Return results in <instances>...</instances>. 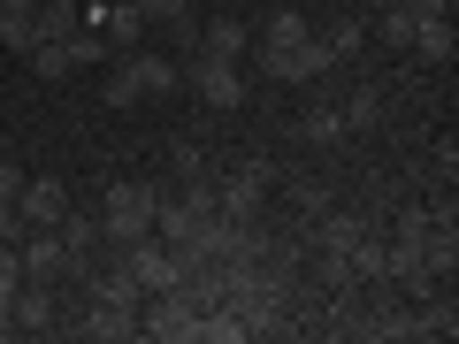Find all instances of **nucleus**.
<instances>
[{
  "label": "nucleus",
  "mask_w": 459,
  "mask_h": 344,
  "mask_svg": "<svg viewBox=\"0 0 459 344\" xmlns=\"http://www.w3.org/2000/svg\"><path fill=\"white\" fill-rule=\"evenodd\" d=\"M100 62H115V47L92 31V23H77V31H69V69H100Z\"/></svg>",
  "instance_id": "17"
},
{
  "label": "nucleus",
  "mask_w": 459,
  "mask_h": 344,
  "mask_svg": "<svg viewBox=\"0 0 459 344\" xmlns=\"http://www.w3.org/2000/svg\"><path fill=\"white\" fill-rule=\"evenodd\" d=\"M337 115H344V131H376L383 123V84H352Z\"/></svg>",
  "instance_id": "14"
},
{
  "label": "nucleus",
  "mask_w": 459,
  "mask_h": 344,
  "mask_svg": "<svg viewBox=\"0 0 459 344\" xmlns=\"http://www.w3.org/2000/svg\"><path fill=\"white\" fill-rule=\"evenodd\" d=\"M16 237H23V207H16V199H0V245H16Z\"/></svg>",
  "instance_id": "22"
},
{
  "label": "nucleus",
  "mask_w": 459,
  "mask_h": 344,
  "mask_svg": "<svg viewBox=\"0 0 459 344\" xmlns=\"http://www.w3.org/2000/svg\"><path fill=\"white\" fill-rule=\"evenodd\" d=\"M184 84L199 92V108H246V69L238 62H214V54H192V69H184Z\"/></svg>",
  "instance_id": "3"
},
{
  "label": "nucleus",
  "mask_w": 459,
  "mask_h": 344,
  "mask_svg": "<svg viewBox=\"0 0 459 344\" xmlns=\"http://www.w3.org/2000/svg\"><path fill=\"white\" fill-rule=\"evenodd\" d=\"M131 69H138V84H146V99H161V92L184 84V69L169 62V54H146V47H131Z\"/></svg>",
  "instance_id": "12"
},
{
  "label": "nucleus",
  "mask_w": 459,
  "mask_h": 344,
  "mask_svg": "<svg viewBox=\"0 0 459 344\" xmlns=\"http://www.w3.org/2000/svg\"><path fill=\"white\" fill-rule=\"evenodd\" d=\"M69 329H77V337H92V344H123V337H138V306H108V298H92Z\"/></svg>",
  "instance_id": "5"
},
{
  "label": "nucleus",
  "mask_w": 459,
  "mask_h": 344,
  "mask_svg": "<svg viewBox=\"0 0 459 344\" xmlns=\"http://www.w3.org/2000/svg\"><path fill=\"white\" fill-rule=\"evenodd\" d=\"M413 23H421V16H413L406 0H383L376 16H368V39H383L391 54H406V47H413Z\"/></svg>",
  "instance_id": "9"
},
{
  "label": "nucleus",
  "mask_w": 459,
  "mask_h": 344,
  "mask_svg": "<svg viewBox=\"0 0 459 344\" xmlns=\"http://www.w3.org/2000/svg\"><path fill=\"white\" fill-rule=\"evenodd\" d=\"M84 291L108 298V306H146V291H138V276H131L123 261H115V268H92V276H84Z\"/></svg>",
  "instance_id": "10"
},
{
  "label": "nucleus",
  "mask_w": 459,
  "mask_h": 344,
  "mask_svg": "<svg viewBox=\"0 0 459 344\" xmlns=\"http://www.w3.org/2000/svg\"><path fill=\"white\" fill-rule=\"evenodd\" d=\"M406 54H421L429 69H452V54H459L452 16H421V23H413V47H406Z\"/></svg>",
  "instance_id": "8"
},
{
  "label": "nucleus",
  "mask_w": 459,
  "mask_h": 344,
  "mask_svg": "<svg viewBox=\"0 0 459 344\" xmlns=\"http://www.w3.org/2000/svg\"><path fill=\"white\" fill-rule=\"evenodd\" d=\"M299 138H307V146H337V138H344V115L322 99V108H307V115H299Z\"/></svg>",
  "instance_id": "16"
},
{
  "label": "nucleus",
  "mask_w": 459,
  "mask_h": 344,
  "mask_svg": "<svg viewBox=\"0 0 459 344\" xmlns=\"http://www.w3.org/2000/svg\"><path fill=\"white\" fill-rule=\"evenodd\" d=\"M322 39H329V62H352V54L368 47V23H329Z\"/></svg>",
  "instance_id": "20"
},
{
  "label": "nucleus",
  "mask_w": 459,
  "mask_h": 344,
  "mask_svg": "<svg viewBox=\"0 0 459 344\" xmlns=\"http://www.w3.org/2000/svg\"><path fill=\"white\" fill-rule=\"evenodd\" d=\"M77 23H84L77 0H39V39H69Z\"/></svg>",
  "instance_id": "18"
},
{
  "label": "nucleus",
  "mask_w": 459,
  "mask_h": 344,
  "mask_svg": "<svg viewBox=\"0 0 459 344\" xmlns=\"http://www.w3.org/2000/svg\"><path fill=\"white\" fill-rule=\"evenodd\" d=\"M16 291H23V261L16 245H0V306H16Z\"/></svg>",
  "instance_id": "21"
},
{
  "label": "nucleus",
  "mask_w": 459,
  "mask_h": 344,
  "mask_svg": "<svg viewBox=\"0 0 459 344\" xmlns=\"http://www.w3.org/2000/svg\"><path fill=\"white\" fill-rule=\"evenodd\" d=\"M246 47H253V31L230 23V16H214L207 31H199V54H214V62H246Z\"/></svg>",
  "instance_id": "11"
},
{
  "label": "nucleus",
  "mask_w": 459,
  "mask_h": 344,
  "mask_svg": "<svg viewBox=\"0 0 459 344\" xmlns=\"http://www.w3.org/2000/svg\"><path fill=\"white\" fill-rule=\"evenodd\" d=\"M23 62H31L39 77H69V39H39V47L23 54Z\"/></svg>",
  "instance_id": "19"
},
{
  "label": "nucleus",
  "mask_w": 459,
  "mask_h": 344,
  "mask_svg": "<svg viewBox=\"0 0 459 344\" xmlns=\"http://www.w3.org/2000/svg\"><path fill=\"white\" fill-rule=\"evenodd\" d=\"M153 214H161V192L153 184H108V199H100V237L108 245H138V237H153Z\"/></svg>",
  "instance_id": "1"
},
{
  "label": "nucleus",
  "mask_w": 459,
  "mask_h": 344,
  "mask_svg": "<svg viewBox=\"0 0 459 344\" xmlns=\"http://www.w3.org/2000/svg\"><path fill=\"white\" fill-rule=\"evenodd\" d=\"M16 207H23V229H54L69 214V192L54 176H23V192H16Z\"/></svg>",
  "instance_id": "6"
},
{
  "label": "nucleus",
  "mask_w": 459,
  "mask_h": 344,
  "mask_svg": "<svg viewBox=\"0 0 459 344\" xmlns=\"http://www.w3.org/2000/svg\"><path fill=\"white\" fill-rule=\"evenodd\" d=\"M253 337V322L238 306H230V298H207V306H199V329H192V344H246Z\"/></svg>",
  "instance_id": "7"
},
{
  "label": "nucleus",
  "mask_w": 459,
  "mask_h": 344,
  "mask_svg": "<svg viewBox=\"0 0 459 344\" xmlns=\"http://www.w3.org/2000/svg\"><path fill=\"white\" fill-rule=\"evenodd\" d=\"M192 329H199V298L184 291H153L146 306H138V337H161V344H192Z\"/></svg>",
  "instance_id": "2"
},
{
  "label": "nucleus",
  "mask_w": 459,
  "mask_h": 344,
  "mask_svg": "<svg viewBox=\"0 0 459 344\" xmlns=\"http://www.w3.org/2000/svg\"><path fill=\"white\" fill-rule=\"evenodd\" d=\"M16 192H23V168H16V161H0V199H16Z\"/></svg>",
  "instance_id": "23"
},
{
  "label": "nucleus",
  "mask_w": 459,
  "mask_h": 344,
  "mask_svg": "<svg viewBox=\"0 0 459 344\" xmlns=\"http://www.w3.org/2000/svg\"><path fill=\"white\" fill-rule=\"evenodd\" d=\"M413 16H452V0H406Z\"/></svg>",
  "instance_id": "24"
},
{
  "label": "nucleus",
  "mask_w": 459,
  "mask_h": 344,
  "mask_svg": "<svg viewBox=\"0 0 459 344\" xmlns=\"http://www.w3.org/2000/svg\"><path fill=\"white\" fill-rule=\"evenodd\" d=\"M8 314H16V329H23V337H31V329H54V283H23Z\"/></svg>",
  "instance_id": "13"
},
{
  "label": "nucleus",
  "mask_w": 459,
  "mask_h": 344,
  "mask_svg": "<svg viewBox=\"0 0 459 344\" xmlns=\"http://www.w3.org/2000/svg\"><path fill=\"white\" fill-rule=\"evenodd\" d=\"M100 92H108V108H138V99H146V84H138L131 54H115V62H108V84H100Z\"/></svg>",
  "instance_id": "15"
},
{
  "label": "nucleus",
  "mask_w": 459,
  "mask_h": 344,
  "mask_svg": "<svg viewBox=\"0 0 459 344\" xmlns=\"http://www.w3.org/2000/svg\"><path fill=\"white\" fill-rule=\"evenodd\" d=\"M16 261H23V283H69V253L54 229H23L16 237Z\"/></svg>",
  "instance_id": "4"
}]
</instances>
